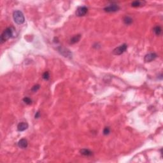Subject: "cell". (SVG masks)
<instances>
[{
  "mask_svg": "<svg viewBox=\"0 0 163 163\" xmlns=\"http://www.w3.org/2000/svg\"><path fill=\"white\" fill-rule=\"evenodd\" d=\"M15 29L13 28V27H7L1 35L0 37V41H1V43H3L5 42L6 40L10 39V38L14 36V32H15Z\"/></svg>",
  "mask_w": 163,
  "mask_h": 163,
  "instance_id": "cell-1",
  "label": "cell"
},
{
  "mask_svg": "<svg viewBox=\"0 0 163 163\" xmlns=\"http://www.w3.org/2000/svg\"><path fill=\"white\" fill-rule=\"evenodd\" d=\"M13 20L17 24H23L25 21V18H24V14L22 12L19 10H15L13 13Z\"/></svg>",
  "mask_w": 163,
  "mask_h": 163,
  "instance_id": "cell-2",
  "label": "cell"
},
{
  "mask_svg": "<svg viewBox=\"0 0 163 163\" xmlns=\"http://www.w3.org/2000/svg\"><path fill=\"white\" fill-rule=\"evenodd\" d=\"M127 48H128V45L126 44H122L121 45H120L118 47L115 48V49L113 51V54L114 55H121L122 54H123L124 52H126V51L127 50Z\"/></svg>",
  "mask_w": 163,
  "mask_h": 163,
  "instance_id": "cell-3",
  "label": "cell"
},
{
  "mask_svg": "<svg viewBox=\"0 0 163 163\" xmlns=\"http://www.w3.org/2000/svg\"><path fill=\"white\" fill-rule=\"evenodd\" d=\"M119 9H120V7L119 6V5L116 4H111L109 6H106L104 8V10L108 13H111V12H117Z\"/></svg>",
  "mask_w": 163,
  "mask_h": 163,
  "instance_id": "cell-4",
  "label": "cell"
},
{
  "mask_svg": "<svg viewBox=\"0 0 163 163\" xmlns=\"http://www.w3.org/2000/svg\"><path fill=\"white\" fill-rule=\"evenodd\" d=\"M88 8L86 6H80L77 9L76 11V15L78 17H82L84 16L86 13H87Z\"/></svg>",
  "mask_w": 163,
  "mask_h": 163,
  "instance_id": "cell-5",
  "label": "cell"
},
{
  "mask_svg": "<svg viewBox=\"0 0 163 163\" xmlns=\"http://www.w3.org/2000/svg\"><path fill=\"white\" fill-rule=\"evenodd\" d=\"M58 51L62 55H64L66 57H71L72 56V54L71 53V52L67 49H66V48L60 47L59 48H58Z\"/></svg>",
  "mask_w": 163,
  "mask_h": 163,
  "instance_id": "cell-6",
  "label": "cell"
},
{
  "mask_svg": "<svg viewBox=\"0 0 163 163\" xmlns=\"http://www.w3.org/2000/svg\"><path fill=\"white\" fill-rule=\"evenodd\" d=\"M157 57V55L156 53H150L148 54L145 56L144 60L145 62H151L153 60H154Z\"/></svg>",
  "mask_w": 163,
  "mask_h": 163,
  "instance_id": "cell-7",
  "label": "cell"
},
{
  "mask_svg": "<svg viewBox=\"0 0 163 163\" xmlns=\"http://www.w3.org/2000/svg\"><path fill=\"white\" fill-rule=\"evenodd\" d=\"M27 145H28V142L27 141V139H24V138L20 139L18 142V146L21 148H27Z\"/></svg>",
  "mask_w": 163,
  "mask_h": 163,
  "instance_id": "cell-8",
  "label": "cell"
},
{
  "mask_svg": "<svg viewBox=\"0 0 163 163\" xmlns=\"http://www.w3.org/2000/svg\"><path fill=\"white\" fill-rule=\"evenodd\" d=\"M28 128V124L26 122H20L17 126V130L19 131H24Z\"/></svg>",
  "mask_w": 163,
  "mask_h": 163,
  "instance_id": "cell-9",
  "label": "cell"
},
{
  "mask_svg": "<svg viewBox=\"0 0 163 163\" xmlns=\"http://www.w3.org/2000/svg\"><path fill=\"white\" fill-rule=\"evenodd\" d=\"M80 38H81V35L80 34H77V35L73 36V37L71 38L70 40V44H75V43H77L80 41Z\"/></svg>",
  "mask_w": 163,
  "mask_h": 163,
  "instance_id": "cell-10",
  "label": "cell"
},
{
  "mask_svg": "<svg viewBox=\"0 0 163 163\" xmlns=\"http://www.w3.org/2000/svg\"><path fill=\"white\" fill-rule=\"evenodd\" d=\"M80 153L82 154L85 156H91L92 155V152L90 151L89 149L87 148H83L80 150Z\"/></svg>",
  "mask_w": 163,
  "mask_h": 163,
  "instance_id": "cell-11",
  "label": "cell"
},
{
  "mask_svg": "<svg viewBox=\"0 0 163 163\" xmlns=\"http://www.w3.org/2000/svg\"><path fill=\"white\" fill-rule=\"evenodd\" d=\"M144 3H145V2L140 1H135L132 2V3H131V6H132L133 7H135V8L139 7V6L143 5Z\"/></svg>",
  "mask_w": 163,
  "mask_h": 163,
  "instance_id": "cell-12",
  "label": "cell"
},
{
  "mask_svg": "<svg viewBox=\"0 0 163 163\" xmlns=\"http://www.w3.org/2000/svg\"><path fill=\"white\" fill-rule=\"evenodd\" d=\"M154 32L157 36H159L162 33V29L159 26H157L154 28Z\"/></svg>",
  "mask_w": 163,
  "mask_h": 163,
  "instance_id": "cell-13",
  "label": "cell"
},
{
  "mask_svg": "<svg viewBox=\"0 0 163 163\" xmlns=\"http://www.w3.org/2000/svg\"><path fill=\"white\" fill-rule=\"evenodd\" d=\"M124 22L125 24H127V25H129V24H131L133 22V19L130 17L126 16V17L124 19Z\"/></svg>",
  "mask_w": 163,
  "mask_h": 163,
  "instance_id": "cell-14",
  "label": "cell"
},
{
  "mask_svg": "<svg viewBox=\"0 0 163 163\" xmlns=\"http://www.w3.org/2000/svg\"><path fill=\"white\" fill-rule=\"evenodd\" d=\"M23 101H24L26 104H27V105H31V104L32 103V100H31L30 98H27V97H25V98L23 99Z\"/></svg>",
  "mask_w": 163,
  "mask_h": 163,
  "instance_id": "cell-15",
  "label": "cell"
},
{
  "mask_svg": "<svg viewBox=\"0 0 163 163\" xmlns=\"http://www.w3.org/2000/svg\"><path fill=\"white\" fill-rule=\"evenodd\" d=\"M43 79L44 80H48L49 79H50V75H49V73L48 71H45L44 73L43 74Z\"/></svg>",
  "mask_w": 163,
  "mask_h": 163,
  "instance_id": "cell-16",
  "label": "cell"
},
{
  "mask_svg": "<svg viewBox=\"0 0 163 163\" xmlns=\"http://www.w3.org/2000/svg\"><path fill=\"white\" fill-rule=\"evenodd\" d=\"M110 133V128H109V127H106V128H105V129H103V134L105 135H109Z\"/></svg>",
  "mask_w": 163,
  "mask_h": 163,
  "instance_id": "cell-17",
  "label": "cell"
},
{
  "mask_svg": "<svg viewBox=\"0 0 163 163\" xmlns=\"http://www.w3.org/2000/svg\"><path fill=\"white\" fill-rule=\"evenodd\" d=\"M40 85H36L33 86V88H32V89L31 90H33V92H36L39 89H40Z\"/></svg>",
  "mask_w": 163,
  "mask_h": 163,
  "instance_id": "cell-18",
  "label": "cell"
},
{
  "mask_svg": "<svg viewBox=\"0 0 163 163\" xmlns=\"http://www.w3.org/2000/svg\"><path fill=\"white\" fill-rule=\"evenodd\" d=\"M40 111H37V112L36 113L35 116H34V117H35V119H38V118H39V117H40Z\"/></svg>",
  "mask_w": 163,
  "mask_h": 163,
  "instance_id": "cell-19",
  "label": "cell"
}]
</instances>
